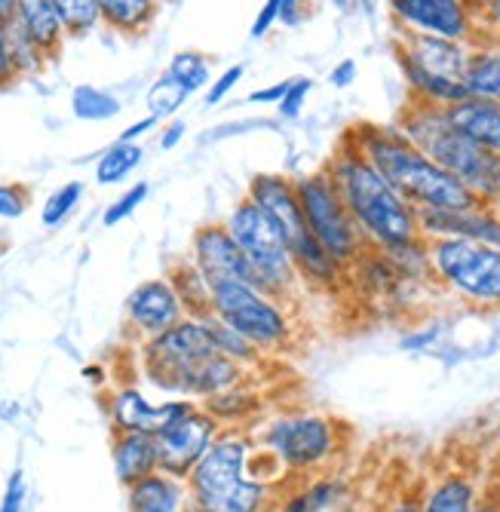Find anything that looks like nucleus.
I'll list each match as a JSON object with an SVG mask.
<instances>
[{
  "mask_svg": "<svg viewBox=\"0 0 500 512\" xmlns=\"http://www.w3.org/2000/svg\"><path fill=\"white\" fill-rule=\"evenodd\" d=\"M329 178L359 224L369 249H393L421 237L418 209L408 203L393 184L359 154L347 135L338 138L332 157L323 163Z\"/></svg>",
  "mask_w": 500,
  "mask_h": 512,
  "instance_id": "1",
  "label": "nucleus"
},
{
  "mask_svg": "<svg viewBox=\"0 0 500 512\" xmlns=\"http://www.w3.org/2000/svg\"><path fill=\"white\" fill-rule=\"evenodd\" d=\"M344 135L415 209H470L479 203L461 178L418 151L393 123L362 120L344 129Z\"/></svg>",
  "mask_w": 500,
  "mask_h": 512,
  "instance_id": "2",
  "label": "nucleus"
},
{
  "mask_svg": "<svg viewBox=\"0 0 500 512\" xmlns=\"http://www.w3.org/2000/svg\"><path fill=\"white\" fill-rule=\"evenodd\" d=\"M148 365L160 387L209 399L240 387L243 381V365L215 350L203 319L197 316H185L169 332L151 338Z\"/></svg>",
  "mask_w": 500,
  "mask_h": 512,
  "instance_id": "3",
  "label": "nucleus"
},
{
  "mask_svg": "<svg viewBox=\"0 0 500 512\" xmlns=\"http://www.w3.org/2000/svg\"><path fill=\"white\" fill-rule=\"evenodd\" d=\"M249 436H218L191 470V494L200 512H270V482L252 467Z\"/></svg>",
  "mask_w": 500,
  "mask_h": 512,
  "instance_id": "4",
  "label": "nucleus"
},
{
  "mask_svg": "<svg viewBox=\"0 0 500 512\" xmlns=\"http://www.w3.org/2000/svg\"><path fill=\"white\" fill-rule=\"evenodd\" d=\"M224 227L231 230V237L237 240V246L249 258L255 279H258V289L292 304V298L301 292L304 283L295 270V261L289 255V246H286L280 224L270 218L261 206H255L249 197H240L234 203V209L227 212Z\"/></svg>",
  "mask_w": 500,
  "mask_h": 512,
  "instance_id": "5",
  "label": "nucleus"
},
{
  "mask_svg": "<svg viewBox=\"0 0 500 512\" xmlns=\"http://www.w3.org/2000/svg\"><path fill=\"white\" fill-rule=\"evenodd\" d=\"M261 451L277 460V467L289 476L329 473L341 454V430L332 417L313 411H289L274 417L258 436Z\"/></svg>",
  "mask_w": 500,
  "mask_h": 512,
  "instance_id": "6",
  "label": "nucleus"
},
{
  "mask_svg": "<svg viewBox=\"0 0 500 512\" xmlns=\"http://www.w3.org/2000/svg\"><path fill=\"white\" fill-rule=\"evenodd\" d=\"M433 283L473 310H500V249L473 240H430Z\"/></svg>",
  "mask_w": 500,
  "mask_h": 512,
  "instance_id": "7",
  "label": "nucleus"
},
{
  "mask_svg": "<svg viewBox=\"0 0 500 512\" xmlns=\"http://www.w3.org/2000/svg\"><path fill=\"white\" fill-rule=\"evenodd\" d=\"M212 286V313L246 335L261 353H283L295 341L289 304L240 279H218Z\"/></svg>",
  "mask_w": 500,
  "mask_h": 512,
  "instance_id": "8",
  "label": "nucleus"
},
{
  "mask_svg": "<svg viewBox=\"0 0 500 512\" xmlns=\"http://www.w3.org/2000/svg\"><path fill=\"white\" fill-rule=\"evenodd\" d=\"M295 188H298L301 212H304L310 234L323 243V249L338 264L350 267L362 252L369 249V243L362 237L359 224L353 221L350 209L344 206L329 172L323 166L316 172H307V175L295 178Z\"/></svg>",
  "mask_w": 500,
  "mask_h": 512,
  "instance_id": "9",
  "label": "nucleus"
},
{
  "mask_svg": "<svg viewBox=\"0 0 500 512\" xmlns=\"http://www.w3.org/2000/svg\"><path fill=\"white\" fill-rule=\"evenodd\" d=\"M396 31L436 34L461 43H482L479 13L467 0H384Z\"/></svg>",
  "mask_w": 500,
  "mask_h": 512,
  "instance_id": "10",
  "label": "nucleus"
},
{
  "mask_svg": "<svg viewBox=\"0 0 500 512\" xmlns=\"http://www.w3.org/2000/svg\"><path fill=\"white\" fill-rule=\"evenodd\" d=\"M154 439L160 451V470L175 479H188L200 457L218 439V417L212 411L188 408L185 414H178L169 424H163L154 433Z\"/></svg>",
  "mask_w": 500,
  "mask_h": 512,
  "instance_id": "11",
  "label": "nucleus"
},
{
  "mask_svg": "<svg viewBox=\"0 0 500 512\" xmlns=\"http://www.w3.org/2000/svg\"><path fill=\"white\" fill-rule=\"evenodd\" d=\"M424 240H473L500 249V209L476 203L470 209H418Z\"/></svg>",
  "mask_w": 500,
  "mask_h": 512,
  "instance_id": "12",
  "label": "nucleus"
},
{
  "mask_svg": "<svg viewBox=\"0 0 500 512\" xmlns=\"http://www.w3.org/2000/svg\"><path fill=\"white\" fill-rule=\"evenodd\" d=\"M191 261L206 273L209 283H218V279H240V283H249L258 289L255 270L249 258L243 255V249L237 246V240L231 237V230L224 227V221L197 227V234L191 240Z\"/></svg>",
  "mask_w": 500,
  "mask_h": 512,
  "instance_id": "13",
  "label": "nucleus"
},
{
  "mask_svg": "<svg viewBox=\"0 0 500 512\" xmlns=\"http://www.w3.org/2000/svg\"><path fill=\"white\" fill-rule=\"evenodd\" d=\"M393 53L405 56L408 62H415L418 68L448 77V80H461L470 65L473 46L461 40H448L436 34H415V31H396L393 37Z\"/></svg>",
  "mask_w": 500,
  "mask_h": 512,
  "instance_id": "14",
  "label": "nucleus"
},
{
  "mask_svg": "<svg viewBox=\"0 0 500 512\" xmlns=\"http://www.w3.org/2000/svg\"><path fill=\"white\" fill-rule=\"evenodd\" d=\"M246 197L261 206L270 218H274L286 237V246L304 240L310 234V227L304 221L301 212V200H298V188H295V178L283 175V172H258L252 175Z\"/></svg>",
  "mask_w": 500,
  "mask_h": 512,
  "instance_id": "15",
  "label": "nucleus"
},
{
  "mask_svg": "<svg viewBox=\"0 0 500 512\" xmlns=\"http://www.w3.org/2000/svg\"><path fill=\"white\" fill-rule=\"evenodd\" d=\"M185 304H181L178 292L172 289L169 279H148L139 289H132L126 301V316L129 322L148 338H157L169 332L172 325L185 319Z\"/></svg>",
  "mask_w": 500,
  "mask_h": 512,
  "instance_id": "16",
  "label": "nucleus"
},
{
  "mask_svg": "<svg viewBox=\"0 0 500 512\" xmlns=\"http://www.w3.org/2000/svg\"><path fill=\"white\" fill-rule=\"evenodd\" d=\"M485 491L473 470L448 467L421 491V512H479Z\"/></svg>",
  "mask_w": 500,
  "mask_h": 512,
  "instance_id": "17",
  "label": "nucleus"
},
{
  "mask_svg": "<svg viewBox=\"0 0 500 512\" xmlns=\"http://www.w3.org/2000/svg\"><path fill=\"white\" fill-rule=\"evenodd\" d=\"M442 111H445V120L461 135H467L470 142L500 154V105L497 102L464 96L461 102H454Z\"/></svg>",
  "mask_w": 500,
  "mask_h": 512,
  "instance_id": "18",
  "label": "nucleus"
},
{
  "mask_svg": "<svg viewBox=\"0 0 500 512\" xmlns=\"http://www.w3.org/2000/svg\"><path fill=\"white\" fill-rule=\"evenodd\" d=\"M13 13L19 25L28 31V37L37 43V50L47 59H56L68 37V25L56 7V0H16Z\"/></svg>",
  "mask_w": 500,
  "mask_h": 512,
  "instance_id": "19",
  "label": "nucleus"
},
{
  "mask_svg": "<svg viewBox=\"0 0 500 512\" xmlns=\"http://www.w3.org/2000/svg\"><path fill=\"white\" fill-rule=\"evenodd\" d=\"M347 279H350V283H356V289L362 295H369L375 301H390L396 295V289L405 283L402 273L396 270V264L381 249H366V252H362L347 267Z\"/></svg>",
  "mask_w": 500,
  "mask_h": 512,
  "instance_id": "20",
  "label": "nucleus"
},
{
  "mask_svg": "<svg viewBox=\"0 0 500 512\" xmlns=\"http://www.w3.org/2000/svg\"><path fill=\"white\" fill-rule=\"evenodd\" d=\"M396 65H399L402 80L408 86V99L424 102V105H436V108H448V105L461 102L467 96V86L461 80H448V77L430 74V71L418 68L415 62H408L405 56H396Z\"/></svg>",
  "mask_w": 500,
  "mask_h": 512,
  "instance_id": "21",
  "label": "nucleus"
},
{
  "mask_svg": "<svg viewBox=\"0 0 500 512\" xmlns=\"http://www.w3.org/2000/svg\"><path fill=\"white\" fill-rule=\"evenodd\" d=\"M114 470L123 485H135L139 479L160 470V451L154 433H123L114 445Z\"/></svg>",
  "mask_w": 500,
  "mask_h": 512,
  "instance_id": "22",
  "label": "nucleus"
},
{
  "mask_svg": "<svg viewBox=\"0 0 500 512\" xmlns=\"http://www.w3.org/2000/svg\"><path fill=\"white\" fill-rule=\"evenodd\" d=\"M129 509L132 512H185V488L163 470L129 485Z\"/></svg>",
  "mask_w": 500,
  "mask_h": 512,
  "instance_id": "23",
  "label": "nucleus"
},
{
  "mask_svg": "<svg viewBox=\"0 0 500 512\" xmlns=\"http://www.w3.org/2000/svg\"><path fill=\"white\" fill-rule=\"evenodd\" d=\"M464 86H467V96L500 105V46L497 43L473 46L470 65L464 74Z\"/></svg>",
  "mask_w": 500,
  "mask_h": 512,
  "instance_id": "24",
  "label": "nucleus"
},
{
  "mask_svg": "<svg viewBox=\"0 0 500 512\" xmlns=\"http://www.w3.org/2000/svg\"><path fill=\"white\" fill-rule=\"evenodd\" d=\"M96 4L102 22L120 34H145L160 13L157 0H96Z\"/></svg>",
  "mask_w": 500,
  "mask_h": 512,
  "instance_id": "25",
  "label": "nucleus"
},
{
  "mask_svg": "<svg viewBox=\"0 0 500 512\" xmlns=\"http://www.w3.org/2000/svg\"><path fill=\"white\" fill-rule=\"evenodd\" d=\"M169 283L178 292L181 304H185L188 316H197L200 319V316H209L212 313V286H209L206 273L191 258L172 267Z\"/></svg>",
  "mask_w": 500,
  "mask_h": 512,
  "instance_id": "26",
  "label": "nucleus"
},
{
  "mask_svg": "<svg viewBox=\"0 0 500 512\" xmlns=\"http://www.w3.org/2000/svg\"><path fill=\"white\" fill-rule=\"evenodd\" d=\"M203 319V325H206V332H209V338H212V344H215V350L221 353V356H227V359H234L237 365H258L261 362V350L246 338V335H240L237 329H231L224 319H218L215 313H209V316H200Z\"/></svg>",
  "mask_w": 500,
  "mask_h": 512,
  "instance_id": "27",
  "label": "nucleus"
},
{
  "mask_svg": "<svg viewBox=\"0 0 500 512\" xmlns=\"http://www.w3.org/2000/svg\"><path fill=\"white\" fill-rule=\"evenodd\" d=\"M381 252H387V258L396 264L402 279H412V283H424V286H436L433 283V264H430V240L415 237V240L399 243L393 249H381Z\"/></svg>",
  "mask_w": 500,
  "mask_h": 512,
  "instance_id": "28",
  "label": "nucleus"
},
{
  "mask_svg": "<svg viewBox=\"0 0 500 512\" xmlns=\"http://www.w3.org/2000/svg\"><path fill=\"white\" fill-rule=\"evenodd\" d=\"M71 111L77 120H89V123H105V120H114L123 105L114 92L102 89V86H89V83H80L74 86L71 92Z\"/></svg>",
  "mask_w": 500,
  "mask_h": 512,
  "instance_id": "29",
  "label": "nucleus"
},
{
  "mask_svg": "<svg viewBox=\"0 0 500 512\" xmlns=\"http://www.w3.org/2000/svg\"><path fill=\"white\" fill-rule=\"evenodd\" d=\"M145 160V148L142 145H126V142H114L96 163V181L99 184H120L123 178H129L139 163Z\"/></svg>",
  "mask_w": 500,
  "mask_h": 512,
  "instance_id": "30",
  "label": "nucleus"
},
{
  "mask_svg": "<svg viewBox=\"0 0 500 512\" xmlns=\"http://www.w3.org/2000/svg\"><path fill=\"white\" fill-rule=\"evenodd\" d=\"M166 74L185 86L188 96H194L200 89H209V56H203L200 50H181L169 59Z\"/></svg>",
  "mask_w": 500,
  "mask_h": 512,
  "instance_id": "31",
  "label": "nucleus"
},
{
  "mask_svg": "<svg viewBox=\"0 0 500 512\" xmlns=\"http://www.w3.org/2000/svg\"><path fill=\"white\" fill-rule=\"evenodd\" d=\"M191 96H188V89L181 86L175 77H169L166 71L151 83V89H148V111H151V117L154 120H172L175 117V111L185 105Z\"/></svg>",
  "mask_w": 500,
  "mask_h": 512,
  "instance_id": "32",
  "label": "nucleus"
},
{
  "mask_svg": "<svg viewBox=\"0 0 500 512\" xmlns=\"http://www.w3.org/2000/svg\"><path fill=\"white\" fill-rule=\"evenodd\" d=\"M83 200V181H68V184H62L59 191H53L50 194V200L43 203V209H40V221L47 224V227H59L74 209H77V203Z\"/></svg>",
  "mask_w": 500,
  "mask_h": 512,
  "instance_id": "33",
  "label": "nucleus"
},
{
  "mask_svg": "<svg viewBox=\"0 0 500 512\" xmlns=\"http://www.w3.org/2000/svg\"><path fill=\"white\" fill-rule=\"evenodd\" d=\"M56 7L68 25V34L71 37H80V34H89L99 22H102V13H99V4L96 0H56Z\"/></svg>",
  "mask_w": 500,
  "mask_h": 512,
  "instance_id": "34",
  "label": "nucleus"
},
{
  "mask_svg": "<svg viewBox=\"0 0 500 512\" xmlns=\"http://www.w3.org/2000/svg\"><path fill=\"white\" fill-rule=\"evenodd\" d=\"M148 194H151V188H148V181H139V184H132V188H126L108 209H105V215H102V224L105 227H114V224H120V221H126L135 209H139L145 200H148Z\"/></svg>",
  "mask_w": 500,
  "mask_h": 512,
  "instance_id": "35",
  "label": "nucleus"
},
{
  "mask_svg": "<svg viewBox=\"0 0 500 512\" xmlns=\"http://www.w3.org/2000/svg\"><path fill=\"white\" fill-rule=\"evenodd\" d=\"M243 77H246V65H231V68H224V71L209 83V89H206V105H209V108L221 105V102L240 86Z\"/></svg>",
  "mask_w": 500,
  "mask_h": 512,
  "instance_id": "36",
  "label": "nucleus"
},
{
  "mask_svg": "<svg viewBox=\"0 0 500 512\" xmlns=\"http://www.w3.org/2000/svg\"><path fill=\"white\" fill-rule=\"evenodd\" d=\"M310 89H313V80H310V77H292V86H289V92H286V99L277 105V111H280L283 120H298V117H301L304 102H307V96H310Z\"/></svg>",
  "mask_w": 500,
  "mask_h": 512,
  "instance_id": "37",
  "label": "nucleus"
},
{
  "mask_svg": "<svg viewBox=\"0 0 500 512\" xmlns=\"http://www.w3.org/2000/svg\"><path fill=\"white\" fill-rule=\"evenodd\" d=\"M31 203L25 184H0V218H22Z\"/></svg>",
  "mask_w": 500,
  "mask_h": 512,
  "instance_id": "38",
  "label": "nucleus"
},
{
  "mask_svg": "<svg viewBox=\"0 0 500 512\" xmlns=\"http://www.w3.org/2000/svg\"><path fill=\"white\" fill-rule=\"evenodd\" d=\"M277 22H280V0H264L261 10L255 13V22H252V28H249V37H252V40L267 37L270 28H274Z\"/></svg>",
  "mask_w": 500,
  "mask_h": 512,
  "instance_id": "39",
  "label": "nucleus"
},
{
  "mask_svg": "<svg viewBox=\"0 0 500 512\" xmlns=\"http://www.w3.org/2000/svg\"><path fill=\"white\" fill-rule=\"evenodd\" d=\"M292 86V77L289 80H280V83H270V86H261V89H252L249 92V105H261V108H277L286 92Z\"/></svg>",
  "mask_w": 500,
  "mask_h": 512,
  "instance_id": "40",
  "label": "nucleus"
},
{
  "mask_svg": "<svg viewBox=\"0 0 500 512\" xmlns=\"http://www.w3.org/2000/svg\"><path fill=\"white\" fill-rule=\"evenodd\" d=\"M19 77V68L10 53V40H7V19H0V86H10Z\"/></svg>",
  "mask_w": 500,
  "mask_h": 512,
  "instance_id": "41",
  "label": "nucleus"
},
{
  "mask_svg": "<svg viewBox=\"0 0 500 512\" xmlns=\"http://www.w3.org/2000/svg\"><path fill=\"white\" fill-rule=\"evenodd\" d=\"M185 135H188V123L172 117V120L160 129V151H172V148H178L181 142H185Z\"/></svg>",
  "mask_w": 500,
  "mask_h": 512,
  "instance_id": "42",
  "label": "nucleus"
},
{
  "mask_svg": "<svg viewBox=\"0 0 500 512\" xmlns=\"http://www.w3.org/2000/svg\"><path fill=\"white\" fill-rule=\"evenodd\" d=\"M22 500H25V482H22V473H13L4 503H0V512H22Z\"/></svg>",
  "mask_w": 500,
  "mask_h": 512,
  "instance_id": "43",
  "label": "nucleus"
},
{
  "mask_svg": "<svg viewBox=\"0 0 500 512\" xmlns=\"http://www.w3.org/2000/svg\"><path fill=\"white\" fill-rule=\"evenodd\" d=\"M353 80H356V62L353 59H344L329 71V83L335 89H347V86H353Z\"/></svg>",
  "mask_w": 500,
  "mask_h": 512,
  "instance_id": "44",
  "label": "nucleus"
},
{
  "mask_svg": "<svg viewBox=\"0 0 500 512\" xmlns=\"http://www.w3.org/2000/svg\"><path fill=\"white\" fill-rule=\"evenodd\" d=\"M154 126H157V120L148 114V117H142V120H135L132 126H126V129L120 132L117 142H126V145H139V138H142L145 132H151Z\"/></svg>",
  "mask_w": 500,
  "mask_h": 512,
  "instance_id": "45",
  "label": "nucleus"
},
{
  "mask_svg": "<svg viewBox=\"0 0 500 512\" xmlns=\"http://www.w3.org/2000/svg\"><path fill=\"white\" fill-rule=\"evenodd\" d=\"M378 512H421V494H396Z\"/></svg>",
  "mask_w": 500,
  "mask_h": 512,
  "instance_id": "46",
  "label": "nucleus"
},
{
  "mask_svg": "<svg viewBox=\"0 0 500 512\" xmlns=\"http://www.w3.org/2000/svg\"><path fill=\"white\" fill-rule=\"evenodd\" d=\"M304 4H307V0H280V22L298 25L301 16H304Z\"/></svg>",
  "mask_w": 500,
  "mask_h": 512,
  "instance_id": "47",
  "label": "nucleus"
},
{
  "mask_svg": "<svg viewBox=\"0 0 500 512\" xmlns=\"http://www.w3.org/2000/svg\"><path fill=\"white\" fill-rule=\"evenodd\" d=\"M479 512H500V494H485Z\"/></svg>",
  "mask_w": 500,
  "mask_h": 512,
  "instance_id": "48",
  "label": "nucleus"
},
{
  "mask_svg": "<svg viewBox=\"0 0 500 512\" xmlns=\"http://www.w3.org/2000/svg\"><path fill=\"white\" fill-rule=\"evenodd\" d=\"M16 10V0H0V19H10Z\"/></svg>",
  "mask_w": 500,
  "mask_h": 512,
  "instance_id": "49",
  "label": "nucleus"
},
{
  "mask_svg": "<svg viewBox=\"0 0 500 512\" xmlns=\"http://www.w3.org/2000/svg\"><path fill=\"white\" fill-rule=\"evenodd\" d=\"M157 4L163 7V4H181V0H157Z\"/></svg>",
  "mask_w": 500,
  "mask_h": 512,
  "instance_id": "50",
  "label": "nucleus"
},
{
  "mask_svg": "<svg viewBox=\"0 0 500 512\" xmlns=\"http://www.w3.org/2000/svg\"><path fill=\"white\" fill-rule=\"evenodd\" d=\"M0 255H4V243H0Z\"/></svg>",
  "mask_w": 500,
  "mask_h": 512,
  "instance_id": "51",
  "label": "nucleus"
},
{
  "mask_svg": "<svg viewBox=\"0 0 500 512\" xmlns=\"http://www.w3.org/2000/svg\"><path fill=\"white\" fill-rule=\"evenodd\" d=\"M497 46H500V40H497Z\"/></svg>",
  "mask_w": 500,
  "mask_h": 512,
  "instance_id": "52",
  "label": "nucleus"
}]
</instances>
